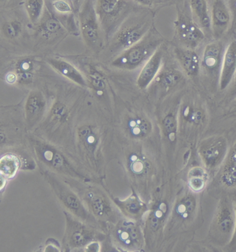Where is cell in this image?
<instances>
[{
    "label": "cell",
    "mask_w": 236,
    "mask_h": 252,
    "mask_svg": "<svg viewBox=\"0 0 236 252\" xmlns=\"http://www.w3.org/2000/svg\"><path fill=\"white\" fill-rule=\"evenodd\" d=\"M161 42V39L157 37H144L138 43L124 51L118 58L114 60L113 65L128 70L137 69L150 59L157 50Z\"/></svg>",
    "instance_id": "6da1fadb"
},
{
    "label": "cell",
    "mask_w": 236,
    "mask_h": 252,
    "mask_svg": "<svg viewBox=\"0 0 236 252\" xmlns=\"http://www.w3.org/2000/svg\"><path fill=\"white\" fill-rule=\"evenodd\" d=\"M80 27L83 39L91 48H98L101 43L99 21L91 0H86L79 13Z\"/></svg>",
    "instance_id": "7a4b0ae2"
},
{
    "label": "cell",
    "mask_w": 236,
    "mask_h": 252,
    "mask_svg": "<svg viewBox=\"0 0 236 252\" xmlns=\"http://www.w3.org/2000/svg\"><path fill=\"white\" fill-rule=\"evenodd\" d=\"M176 28L178 38L187 48H196L205 38L201 27L185 13H180L178 15Z\"/></svg>",
    "instance_id": "3957f363"
},
{
    "label": "cell",
    "mask_w": 236,
    "mask_h": 252,
    "mask_svg": "<svg viewBox=\"0 0 236 252\" xmlns=\"http://www.w3.org/2000/svg\"><path fill=\"white\" fill-rule=\"evenodd\" d=\"M130 8L126 0H97L96 11L98 21L104 27H111L125 15Z\"/></svg>",
    "instance_id": "277c9868"
},
{
    "label": "cell",
    "mask_w": 236,
    "mask_h": 252,
    "mask_svg": "<svg viewBox=\"0 0 236 252\" xmlns=\"http://www.w3.org/2000/svg\"><path fill=\"white\" fill-rule=\"evenodd\" d=\"M210 19L214 36L220 38L232 24V13L225 0H214Z\"/></svg>",
    "instance_id": "5b68a950"
},
{
    "label": "cell",
    "mask_w": 236,
    "mask_h": 252,
    "mask_svg": "<svg viewBox=\"0 0 236 252\" xmlns=\"http://www.w3.org/2000/svg\"><path fill=\"white\" fill-rule=\"evenodd\" d=\"M147 25L135 24L120 31L115 39V47L118 50L125 51L135 45L145 37L147 33Z\"/></svg>",
    "instance_id": "8992f818"
},
{
    "label": "cell",
    "mask_w": 236,
    "mask_h": 252,
    "mask_svg": "<svg viewBox=\"0 0 236 252\" xmlns=\"http://www.w3.org/2000/svg\"><path fill=\"white\" fill-rule=\"evenodd\" d=\"M225 49L220 42H213L207 45L204 50L203 67L212 76L220 74L223 61Z\"/></svg>",
    "instance_id": "52a82bcc"
},
{
    "label": "cell",
    "mask_w": 236,
    "mask_h": 252,
    "mask_svg": "<svg viewBox=\"0 0 236 252\" xmlns=\"http://www.w3.org/2000/svg\"><path fill=\"white\" fill-rule=\"evenodd\" d=\"M162 61V51L158 49L145 63L139 73L137 81L139 88L146 89L155 79L160 71Z\"/></svg>",
    "instance_id": "ba28073f"
},
{
    "label": "cell",
    "mask_w": 236,
    "mask_h": 252,
    "mask_svg": "<svg viewBox=\"0 0 236 252\" xmlns=\"http://www.w3.org/2000/svg\"><path fill=\"white\" fill-rule=\"evenodd\" d=\"M236 74V40L232 41L226 49L220 73V87L222 90L228 88Z\"/></svg>",
    "instance_id": "9c48e42d"
},
{
    "label": "cell",
    "mask_w": 236,
    "mask_h": 252,
    "mask_svg": "<svg viewBox=\"0 0 236 252\" xmlns=\"http://www.w3.org/2000/svg\"><path fill=\"white\" fill-rule=\"evenodd\" d=\"M174 53L180 65L188 76L194 77L198 74L200 67V58L193 49L176 47Z\"/></svg>",
    "instance_id": "30bf717a"
},
{
    "label": "cell",
    "mask_w": 236,
    "mask_h": 252,
    "mask_svg": "<svg viewBox=\"0 0 236 252\" xmlns=\"http://www.w3.org/2000/svg\"><path fill=\"white\" fill-rule=\"evenodd\" d=\"M48 64L61 76L81 87H88V82L72 64L62 59H50Z\"/></svg>",
    "instance_id": "8fae6325"
},
{
    "label": "cell",
    "mask_w": 236,
    "mask_h": 252,
    "mask_svg": "<svg viewBox=\"0 0 236 252\" xmlns=\"http://www.w3.org/2000/svg\"><path fill=\"white\" fill-rule=\"evenodd\" d=\"M45 108L43 94L39 91L31 92L26 103V117L29 124H34L41 117Z\"/></svg>",
    "instance_id": "7c38bea8"
},
{
    "label": "cell",
    "mask_w": 236,
    "mask_h": 252,
    "mask_svg": "<svg viewBox=\"0 0 236 252\" xmlns=\"http://www.w3.org/2000/svg\"><path fill=\"white\" fill-rule=\"evenodd\" d=\"M191 11L202 29L210 30L211 19L206 0H191Z\"/></svg>",
    "instance_id": "4fadbf2b"
},
{
    "label": "cell",
    "mask_w": 236,
    "mask_h": 252,
    "mask_svg": "<svg viewBox=\"0 0 236 252\" xmlns=\"http://www.w3.org/2000/svg\"><path fill=\"white\" fill-rule=\"evenodd\" d=\"M15 73L18 76V83L30 84L34 78V63L30 59H23L16 63Z\"/></svg>",
    "instance_id": "5bb4252c"
},
{
    "label": "cell",
    "mask_w": 236,
    "mask_h": 252,
    "mask_svg": "<svg viewBox=\"0 0 236 252\" xmlns=\"http://www.w3.org/2000/svg\"><path fill=\"white\" fill-rule=\"evenodd\" d=\"M45 0H25V7L30 23L36 25L41 20L45 11Z\"/></svg>",
    "instance_id": "9a60e30c"
},
{
    "label": "cell",
    "mask_w": 236,
    "mask_h": 252,
    "mask_svg": "<svg viewBox=\"0 0 236 252\" xmlns=\"http://www.w3.org/2000/svg\"><path fill=\"white\" fill-rule=\"evenodd\" d=\"M20 161L16 156L7 155L2 157L0 161V172L4 178H11L18 171Z\"/></svg>",
    "instance_id": "2e32d148"
},
{
    "label": "cell",
    "mask_w": 236,
    "mask_h": 252,
    "mask_svg": "<svg viewBox=\"0 0 236 252\" xmlns=\"http://www.w3.org/2000/svg\"><path fill=\"white\" fill-rule=\"evenodd\" d=\"M182 80V74L174 69H166L157 76L158 83L165 88H173Z\"/></svg>",
    "instance_id": "e0dca14e"
},
{
    "label": "cell",
    "mask_w": 236,
    "mask_h": 252,
    "mask_svg": "<svg viewBox=\"0 0 236 252\" xmlns=\"http://www.w3.org/2000/svg\"><path fill=\"white\" fill-rule=\"evenodd\" d=\"M40 31L44 37L49 38L62 32V25L57 17L50 15L40 25Z\"/></svg>",
    "instance_id": "ac0fdd59"
},
{
    "label": "cell",
    "mask_w": 236,
    "mask_h": 252,
    "mask_svg": "<svg viewBox=\"0 0 236 252\" xmlns=\"http://www.w3.org/2000/svg\"><path fill=\"white\" fill-rule=\"evenodd\" d=\"M89 83L91 88L98 93H102L104 91L106 86V81L104 76L95 67H91L88 74Z\"/></svg>",
    "instance_id": "d6986e66"
},
{
    "label": "cell",
    "mask_w": 236,
    "mask_h": 252,
    "mask_svg": "<svg viewBox=\"0 0 236 252\" xmlns=\"http://www.w3.org/2000/svg\"><path fill=\"white\" fill-rule=\"evenodd\" d=\"M23 31V25L19 20H11L3 24L1 32L6 38H15L21 33Z\"/></svg>",
    "instance_id": "ffe728a7"
},
{
    "label": "cell",
    "mask_w": 236,
    "mask_h": 252,
    "mask_svg": "<svg viewBox=\"0 0 236 252\" xmlns=\"http://www.w3.org/2000/svg\"><path fill=\"white\" fill-rule=\"evenodd\" d=\"M52 6L56 13L62 15L72 14L74 11L72 4L67 0H52Z\"/></svg>",
    "instance_id": "44dd1931"
},
{
    "label": "cell",
    "mask_w": 236,
    "mask_h": 252,
    "mask_svg": "<svg viewBox=\"0 0 236 252\" xmlns=\"http://www.w3.org/2000/svg\"><path fill=\"white\" fill-rule=\"evenodd\" d=\"M164 126L166 130L169 133L170 137H175V130L176 128V120L173 115H169L164 121Z\"/></svg>",
    "instance_id": "7402d4cb"
},
{
    "label": "cell",
    "mask_w": 236,
    "mask_h": 252,
    "mask_svg": "<svg viewBox=\"0 0 236 252\" xmlns=\"http://www.w3.org/2000/svg\"><path fill=\"white\" fill-rule=\"evenodd\" d=\"M203 177L198 176V175H193V176L190 177L189 185L195 191H200L204 188L205 182H204Z\"/></svg>",
    "instance_id": "603a6c76"
},
{
    "label": "cell",
    "mask_w": 236,
    "mask_h": 252,
    "mask_svg": "<svg viewBox=\"0 0 236 252\" xmlns=\"http://www.w3.org/2000/svg\"><path fill=\"white\" fill-rule=\"evenodd\" d=\"M53 113L58 119H63L67 114V109L62 104H57L53 109Z\"/></svg>",
    "instance_id": "cb8c5ba5"
},
{
    "label": "cell",
    "mask_w": 236,
    "mask_h": 252,
    "mask_svg": "<svg viewBox=\"0 0 236 252\" xmlns=\"http://www.w3.org/2000/svg\"><path fill=\"white\" fill-rule=\"evenodd\" d=\"M228 6L232 13V27H236V0H229Z\"/></svg>",
    "instance_id": "d4e9b609"
},
{
    "label": "cell",
    "mask_w": 236,
    "mask_h": 252,
    "mask_svg": "<svg viewBox=\"0 0 236 252\" xmlns=\"http://www.w3.org/2000/svg\"><path fill=\"white\" fill-rule=\"evenodd\" d=\"M5 81L8 84H15V83H18V76H17L15 71L14 72H9L5 76Z\"/></svg>",
    "instance_id": "484cf974"
},
{
    "label": "cell",
    "mask_w": 236,
    "mask_h": 252,
    "mask_svg": "<svg viewBox=\"0 0 236 252\" xmlns=\"http://www.w3.org/2000/svg\"><path fill=\"white\" fill-rule=\"evenodd\" d=\"M69 2L72 4L73 7H74V10L78 9V8L79 7L80 1L81 0H67Z\"/></svg>",
    "instance_id": "4316f807"
},
{
    "label": "cell",
    "mask_w": 236,
    "mask_h": 252,
    "mask_svg": "<svg viewBox=\"0 0 236 252\" xmlns=\"http://www.w3.org/2000/svg\"><path fill=\"white\" fill-rule=\"evenodd\" d=\"M136 1L139 3V4L143 5H150L152 4L153 0H136Z\"/></svg>",
    "instance_id": "83f0119b"
},
{
    "label": "cell",
    "mask_w": 236,
    "mask_h": 252,
    "mask_svg": "<svg viewBox=\"0 0 236 252\" xmlns=\"http://www.w3.org/2000/svg\"><path fill=\"white\" fill-rule=\"evenodd\" d=\"M232 92L234 94H236V74L233 81Z\"/></svg>",
    "instance_id": "f1b7e54d"
},
{
    "label": "cell",
    "mask_w": 236,
    "mask_h": 252,
    "mask_svg": "<svg viewBox=\"0 0 236 252\" xmlns=\"http://www.w3.org/2000/svg\"><path fill=\"white\" fill-rule=\"evenodd\" d=\"M0 1H1V6H4V5L7 4L8 3H9L11 0H0Z\"/></svg>",
    "instance_id": "f546056e"
},
{
    "label": "cell",
    "mask_w": 236,
    "mask_h": 252,
    "mask_svg": "<svg viewBox=\"0 0 236 252\" xmlns=\"http://www.w3.org/2000/svg\"><path fill=\"white\" fill-rule=\"evenodd\" d=\"M234 109H235L236 111V99L235 100V103H234Z\"/></svg>",
    "instance_id": "4dcf8cb0"
}]
</instances>
